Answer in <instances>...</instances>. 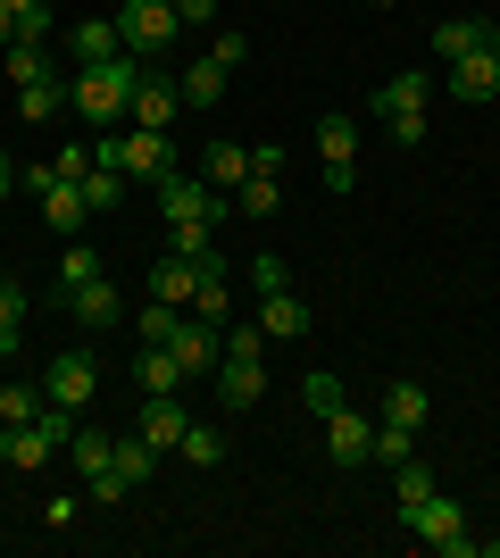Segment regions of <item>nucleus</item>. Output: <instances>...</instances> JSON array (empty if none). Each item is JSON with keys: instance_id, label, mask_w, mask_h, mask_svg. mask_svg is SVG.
<instances>
[{"instance_id": "f257e3e1", "label": "nucleus", "mask_w": 500, "mask_h": 558, "mask_svg": "<svg viewBox=\"0 0 500 558\" xmlns=\"http://www.w3.org/2000/svg\"><path fill=\"white\" fill-rule=\"evenodd\" d=\"M134 84H143L134 50L109 59V68H84V75H75V117H84L93 134H118V117H134Z\"/></svg>"}, {"instance_id": "f03ea898", "label": "nucleus", "mask_w": 500, "mask_h": 558, "mask_svg": "<svg viewBox=\"0 0 500 558\" xmlns=\"http://www.w3.org/2000/svg\"><path fill=\"white\" fill-rule=\"evenodd\" d=\"M426 100H434V75L426 68H401V75H383L376 84V117H383V134L401 142H426Z\"/></svg>"}, {"instance_id": "7ed1b4c3", "label": "nucleus", "mask_w": 500, "mask_h": 558, "mask_svg": "<svg viewBox=\"0 0 500 558\" xmlns=\"http://www.w3.org/2000/svg\"><path fill=\"white\" fill-rule=\"evenodd\" d=\"M175 34H184V17H175L167 0H118V43L134 50V59H167Z\"/></svg>"}, {"instance_id": "20e7f679", "label": "nucleus", "mask_w": 500, "mask_h": 558, "mask_svg": "<svg viewBox=\"0 0 500 558\" xmlns=\"http://www.w3.org/2000/svg\"><path fill=\"white\" fill-rule=\"evenodd\" d=\"M150 192H159V217H167V226H217V217L234 209L209 175H184V167H175L167 184H150Z\"/></svg>"}, {"instance_id": "39448f33", "label": "nucleus", "mask_w": 500, "mask_h": 558, "mask_svg": "<svg viewBox=\"0 0 500 558\" xmlns=\"http://www.w3.org/2000/svg\"><path fill=\"white\" fill-rule=\"evenodd\" d=\"M408 534L426 542V550H442V558H476V534H467V509H459L451 492H434L426 509L408 517Z\"/></svg>"}, {"instance_id": "423d86ee", "label": "nucleus", "mask_w": 500, "mask_h": 558, "mask_svg": "<svg viewBox=\"0 0 500 558\" xmlns=\"http://www.w3.org/2000/svg\"><path fill=\"white\" fill-rule=\"evenodd\" d=\"M17 184H34V201H42V226L59 233V242H75L84 233V184H68V175H50V167H34V175H17Z\"/></svg>"}, {"instance_id": "0eeeda50", "label": "nucleus", "mask_w": 500, "mask_h": 558, "mask_svg": "<svg viewBox=\"0 0 500 558\" xmlns=\"http://www.w3.org/2000/svg\"><path fill=\"white\" fill-rule=\"evenodd\" d=\"M93 392H100V367H93V350H59L42 367V400H59V409H93Z\"/></svg>"}, {"instance_id": "6e6552de", "label": "nucleus", "mask_w": 500, "mask_h": 558, "mask_svg": "<svg viewBox=\"0 0 500 558\" xmlns=\"http://www.w3.org/2000/svg\"><path fill=\"white\" fill-rule=\"evenodd\" d=\"M326 459L333 466H367L376 459V417H358L351 400H342V409L326 417Z\"/></svg>"}, {"instance_id": "1a4fd4ad", "label": "nucleus", "mask_w": 500, "mask_h": 558, "mask_svg": "<svg viewBox=\"0 0 500 558\" xmlns=\"http://www.w3.org/2000/svg\"><path fill=\"white\" fill-rule=\"evenodd\" d=\"M500 93V34L476 50V59H451V100H467V109H484V100Z\"/></svg>"}, {"instance_id": "9d476101", "label": "nucleus", "mask_w": 500, "mask_h": 558, "mask_svg": "<svg viewBox=\"0 0 500 558\" xmlns=\"http://www.w3.org/2000/svg\"><path fill=\"white\" fill-rule=\"evenodd\" d=\"M167 350H175V367H184V384H192V375H217V359H225V333L200 326V317H184Z\"/></svg>"}, {"instance_id": "9b49d317", "label": "nucleus", "mask_w": 500, "mask_h": 558, "mask_svg": "<svg viewBox=\"0 0 500 558\" xmlns=\"http://www.w3.org/2000/svg\"><path fill=\"white\" fill-rule=\"evenodd\" d=\"M217 400H225V409H259L267 400V359H217Z\"/></svg>"}, {"instance_id": "f8f14e48", "label": "nucleus", "mask_w": 500, "mask_h": 558, "mask_svg": "<svg viewBox=\"0 0 500 558\" xmlns=\"http://www.w3.org/2000/svg\"><path fill=\"white\" fill-rule=\"evenodd\" d=\"M68 317H75L84 333H109V326H125V301H118V283H109V276H93L84 292H68Z\"/></svg>"}, {"instance_id": "ddd939ff", "label": "nucleus", "mask_w": 500, "mask_h": 558, "mask_svg": "<svg viewBox=\"0 0 500 558\" xmlns=\"http://www.w3.org/2000/svg\"><path fill=\"white\" fill-rule=\"evenodd\" d=\"M175 109H184V84H175V75H150V68H143V84H134V125L167 134V125H175Z\"/></svg>"}, {"instance_id": "4468645a", "label": "nucleus", "mask_w": 500, "mask_h": 558, "mask_svg": "<svg viewBox=\"0 0 500 558\" xmlns=\"http://www.w3.org/2000/svg\"><path fill=\"white\" fill-rule=\"evenodd\" d=\"M184 392H167V400H143V425H134V434H143L150 450H159V459H175V442H184Z\"/></svg>"}, {"instance_id": "2eb2a0df", "label": "nucleus", "mask_w": 500, "mask_h": 558, "mask_svg": "<svg viewBox=\"0 0 500 558\" xmlns=\"http://www.w3.org/2000/svg\"><path fill=\"white\" fill-rule=\"evenodd\" d=\"M134 384H143V400L184 392V367H175V350H167V342H134Z\"/></svg>"}, {"instance_id": "dca6fc26", "label": "nucleus", "mask_w": 500, "mask_h": 558, "mask_svg": "<svg viewBox=\"0 0 500 558\" xmlns=\"http://www.w3.org/2000/svg\"><path fill=\"white\" fill-rule=\"evenodd\" d=\"M68 59H75V68H109V59H125L118 17H84V25L68 34Z\"/></svg>"}, {"instance_id": "f3484780", "label": "nucleus", "mask_w": 500, "mask_h": 558, "mask_svg": "<svg viewBox=\"0 0 500 558\" xmlns=\"http://www.w3.org/2000/svg\"><path fill=\"white\" fill-rule=\"evenodd\" d=\"M492 34H500L492 17H442V25H434V59H442V68H451V59H476Z\"/></svg>"}, {"instance_id": "a211bd4d", "label": "nucleus", "mask_w": 500, "mask_h": 558, "mask_svg": "<svg viewBox=\"0 0 500 558\" xmlns=\"http://www.w3.org/2000/svg\"><path fill=\"white\" fill-rule=\"evenodd\" d=\"M192 292H200V258L167 251L159 267H150V301H167V308H192Z\"/></svg>"}, {"instance_id": "6ab92c4d", "label": "nucleus", "mask_w": 500, "mask_h": 558, "mask_svg": "<svg viewBox=\"0 0 500 558\" xmlns=\"http://www.w3.org/2000/svg\"><path fill=\"white\" fill-rule=\"evenodd\" d=\"M434 492H442V484H434V466H426V459H401V466H392V517H401V525L426 509Z\"/></svg>"}, {"instance_id": "aec40b11", "label": "nucleus", "mask_w": 500, "mask_h": 558, "mask_svg": "<svg viewBox=\"0 0 500 558\" xmlns=\"http://www.w3.org/2000/svg\"><path fill=\"white\" fill-rule=\"evenodd\" d=\"M259 333H267V342L309 333V301H301V292H267V301H259Z\"/></svg>"}, {"instance_id": "412c9836", "label": "nucleus", "mask_w": 500, "mask_h": 558, "mask_svg": "<svg viewBox=\"0 0 500 558\" xmlns=\"http://www.w3.org/2000/svg\"><path fill=\"white\" fill-rule=\"evenodd\" d=\"M200 175H209V184L225 192V201H234V192H242V175H251V150H242V142H209V150H200Z\"/></svg>"}, {"instance_id": "4be33fe9", "label": "nucleus", "mask_w": 500, "mask_h": 558, "mask_svg": "<svg viewBox=\"0 0 500 558\" xmlns=\"http://www.w3.org/2000/svg\"><path fill=\"white\" fill-rule=\"evenodd\" d=\"M68 109H75V84H25V93H17L25 125H50V117H68Z\"/></svg>"}, {"instance_id": "5701e85b", "label": "nucleus", "mask_w": 500, "mask_h": 558, "mask_svg": "<svg viewBox=\"0 0 500 558\" xmlns=\"http://www.w3.org/2000/svg\"><path fill=\"white\" fill-rule=\"evenodd\" d=\"M426 409H434V392L417 384V375H401V384H383V417H392V425H426Z\"/></svg>"}, {"instance_id": "b1692460", "label": "nucleus", "mask_w": 500, "mask_h": 558, "mask_svg": "<svg viewBox=\"0 0 500 558\" xmlns=\"http://www.w3.org/2000/svg\"><path fill=\"white\" fill-rule=\"evenodd\" d=\"M317 159L326 167H358V125L351 117H317Z\"/></svg>"}, {"instance_id": "393cba45", "label": "nucleus", "mask_w": 500, "mask_h": 558, "mask_svg": "<svg viewBox=\"0 0 500 558\" xmlns=\"http://www.w3.org/2000/svg\"><path fill=\"white\" fill-rule=\"evenodd\" d=\"M0 75H9L17 93H25V84H50V50L42 43H9V50H0Z\"/></svg>"}, {"instance_id": "a878e982", "label": "nucleus", "mask_w": 500, "mask_h": 558, "mask_svg": "<svg viewBox=\"0 0 500 558\" xmlns=\"http://www.w3.org/2000/svg\"><path fill=\"white\" fill-rule=\"evenodd\" d=\"M175 84H184V109H217V100H225V68H217V59H192Z\"/></svg>"}, {"instance_id": "bb28decb", "label": "nucleus", "mask_w": 500, "mask_h": 558, "mask_svg": "<svg viewBox=\"0 0 500 558\" xmlns=\"http://www.w3.org/2000/svg\"><path fill=\"white\" fill-rule=\"evenodd\" d=\"M192 317H200V326H225V317H234V283L217 276V267H200V292H192Z\"/></svg>"}, {"instance_id": "cd10ccee", "label": "nucleus", "mask_w": 500, "mask_h": 558, "mask_svg": "<svg viewBox=\"0 0 500 558\" xmlns=\"http://www.w3.org/2000/svg\"><path fill=\"white\" fill-rule=\"evenodd\" d=\"M93 276H109V258H100L93 242H68V251H59V292H84Z\"/></svg>"}, {"instance_id": "c85d7f7f", "label": "nucleus", "mask_w": 500, "mask_h": 558, "mask_svg": "<svg viewBox=\"0 0 500 558\" xmlns=\"http://www.w3.org/2000/svg\"><path fill=\"white\" fill-rule=\"evenodd\" d=\"M109 466H118L125 484H150V475H159V450H150L143 434H125V442H109Z\"/></svg>"}, {"instance_id": "c756f323", "label": "nucleus", "mask_w": 500, "mask_h": 558, "mask_svg": "<svg viewBox=\"0 0 500 558\" xmlns=\"http://www.w3.org/2000/svg\"><path fill=\"white\" fill-rule=\"evenodd\" d=\"M175 459H184V466H225V434L192 417V425H184V442H175Z\"/></svg>"}, {"instance_id": "7c9ffc66", "label": "nucleus", "mask_w": 500, "mask_h": 558, "mask_svg": "<svg viewBox=\"0 0 500 558\" xmlns=\"http://www.w3.org/2000/svg\"><path fill=\"white\" fill-rule=\"evenodd\" d=\"M0 459H9V466H42L50 459L42 425H0Z\"/></svg>"}, {"instance_id": "2f4dec72", "label": "nucleus", "mask_w": 500, "mask_h": 558, "mask_svg": "<svg viewBox=\"0 0 500 558\" xmlns=\"http://www.w3.org/2000/svg\"><path fill=\"white\" fill-rule=\"evenodd\" d=\"M234 209H242V217H276V209H284V184H276V175H242Z\"/></svg>"}, {"instance_id": "473e14b6", "label": "nucleus", "mask_w": 500, "mask_h": 558, "mask_svg": "<svg viewBox=\"0 0 500 558\" xmlns=\"http://www.w3.org/2000/svg\"><path fill=\"white\" fill-rule=\"evenodd\" d=\"M167 242H175L184 258H200V267H217V276H225V258H217V226H167Z\"/></svg>"}, {"instance_id": "72a5a7b5", "label": "nucleus", "mask_w": 500, "mask_h": 558, "mask_svg": "<svg viewBox=\"0 0 500 558\" xmlns=\"http://www.w3.org/2000/svg\"><path fill=\"white\" fill-rule=\"evenodd\" d=\"M401 459H417V425L376 417V466H401Z\"/></svg>"}, {"instance_id": "f704fd0d", "label": "nucleus", "mask_w": 500, "mask_h": 558, "mask_svg": "<svg viewBox=\"0 0 500 558\" xmlns=\"http://www.w3.org/2000/svg\"><path fill=\"white\" fill-rule=\"evenodd\" d=\"M42 417V384H0V425H34Z\"/></svg>"}, {"instance_id": "c9c22d12", "label": "nucleus", "mask_w": 500, "mask_h": 558, "mask_svg": "<svg viewBox=\"0 0 500 558\" xmlns=\"http://www.w3.org/2000/svg\"><path fill=\"white\" fill-rule=\"evenodd\" d=\"M225 359H267V333H259V317H225Z\"/></svg>"}, {"instance_id": "e433bc0d", "label": "nucleus", "mask_w": 500, "mask_h": 558, "mask_svg": "<svg viewBox=\"0 0 500 558\" xmlns=\"http://www.w3.org/2000/svg\"><path fill=\"white\" fill-rule=\"evenodd\" d=\"M301 400H309V417H333V409H342V375H333V367H309Z\"/></svg>"}, {"instance_id": "4c0bfd02", "label": "nucleus", "mask_w": 500, "mask_h": 558, "mask_svg": "<svg viewBox=\"0 0 500 558\" xmlns=\"http://www.w3.org/2000/svg\"><path fill=\"white\" fill-rule=\"evenodd\" d=\"M118 192H125V175L93 159V175H84V209H93V217H100V209H118Z\"/></svg>"}, {"instance_id": "58836bf2", "label": "nucleus", "mask_w": 500, "mask_h": 558, "mask_svg": "<svg viewBox=\"0 0 500 558\" xmlns=\"http://www.w3.org/2000/svg\"><path fill=\"white\" fill-rule=\"evenodd\" d=\"M175 326H184V308H167V301H150L143 317H134V342H175Z\"/></svg>"}, {"instance_id": "ea45409f", "label": "nucleus", "mask_w": 500, "mask_h": 558, "mask_svg": "<svg viewBox=\"0 0 500 558\" xmlns=\"http://www.w3.org/2000/svg\"><path fill=\"white\" fill-rule=\"evenodd\" d=\"M251 292H259V301H267V292H292V267L276 251H259V258H251Z\"/></svg>"}, {"instance_id": "a19ab883", "label": "nucleus", "mask_w": 500, "mask_h": 558, "mask_svg": "<svg viewBox=\"0 0 500 558\" xmlns=\"http://www.w3.org/2000/svg\"><path fill=\"white\" fill-rule=\"evenodd\" d=\"M50 175L84 184V175H93V142H68V150H50Z\"/></svg>"}, {"instance_id": "79ce46f5", "label": "nucleus", "mask_w": 500, "mask_h": 558, "mask_svg": "<svg viewBox=\"0 0 500 558\" xmlns=\"http://www.w3.org/2000/svg\"><path fill=\"white\" fill-rule=\"evenodd\" d=\"M209 59H217V68H242V59H251V34H234V25H225V34L209 43Z\"/></svg>"}, {"instance_id": "37998d69", "label": "nucleus", "mask_w": 500, "mask_h": 558, "mask_svg": "<svg viewBox=\"0 0 500 558\" xmlns=\"http://www.w3.org/2000/svg\"><path fill=\"white\" fill-rule=\"evenodd\" d=\"M251 175H284V142H251Z\"/></svg>"}, {"instance_id": "c03bdc74", "label": "nucleus", "mask_w": 500, "mask_h": 558, "mask_svg": "<svg viewBox=\"0 0 500 558\" xmlns=\"http://www.w3.org/2000/svg\"><path fill=\"white\" fill-rule=\"evenodd\" d=\"M167 9H175L184 25H209V17H217V0H167Z\"/></svg>"}, {"instance_id": "a18cd8bd", "label": "nucleus", "mask_w": 500, "mask_h": 558, "mask_svg": "<svg viewBox=\"0 0 500 558\" xmlns=\"http://www.w3.org/2000/svg\"><path fill=\"white\" fill-rule=\"evenodd\" d=\"M9 192H17V159H9V150H0V201H9Z\"/></svg>"}, {"instance_id": "49530a36", "label": "nucleus", "mask_w": 500, "mask_h": 558, "mask_svg": "<svg viewBox=\"0 0 500 558\" xmlns=\"http://www.w3.org/2000/svg\"><path fill=\"white\" fill-rule=\"evenodd\" d=\"M9 43H17V17H9V9H0V50H9Z\"/></svg>"}, {"instance_id": "de8ad7c7", "label": "nucleus", "mask_w": 500, "mask_h": 558, "mask_svg": "<svg viewBox=\"0 0 500 558\" xmlns=\"http://www.w3.org/2000/svg\"><path fill=\"white\" fill-rule=\"evenodd\" d=\"M376 9H383V17H392V9H401V0H376Z\"/></svg>"}, {"instance_id": "09e8293b", "label": "nucleus", "mask_w": 500, "mask_h": 558, "mask_svg": "<svg viewBox=\"0 0 500 558\" xmlns=\"http://www.w3.org/2000/svg\"><path fill=\"white\" fill-rule=\"evenodd\" d=\"M9 350H17V342H9V333H0V359H9Z\"/></svg>"}]
</instances>
